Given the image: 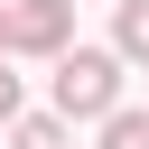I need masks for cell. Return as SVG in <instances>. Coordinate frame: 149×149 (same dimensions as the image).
<instances>
[{"label": "cell", "instance_id": "3957f363", "mask_svg": "<svg viewBox=\"0 0 149 149\" xmlns=\"http://www.w3.org/2000/svg\"><path fill=\"white\" fill-rule=\"evenodd\" d=\"M112 56L149 65V0H112Z\"/></svg>", "mask_w": 149, "mask_h": 149}, {"label": "cell", "instance_id": "8992f818", "mask_svg": "<svg viewBox=\"0 0 149 149\" xmlns=\"http://www.w3.org/2000/svg\"><path fill=\"white\" fill-rule=\"evenodd\" d=\"M0 121H19V74H0Z\"/></svg>", "mask_w": 149, "mask_h": 149}, {"label": "cell", "instance_id": "277c9868", "mask_svg": "<svg viewBox=\"0 0 149 149\" xmlns=\"http://www.w3.org/2000/svg\"><path fill=\"white\" fill-rule=\"evenodd\" d=\"M9 149H65V112H19L9 121Z\"/></svg>", "mask_w": 149, "mask_h": 149}, {"label": "cell", "instance_id": "52a82bcc", "mask_svg": "<svg viewBox=\"0 0 149 149\" xmlns=\"http://www.w3.org/2000/svg\"><path fill=\"white\" fill-rule=\"evenodd\" d=\"M0 56H9V0H0Z\"/></svg>", "mask_w": 149, "mask_h": 149}, {"label": "cell", "instance_id": "6da1fadb", "mask_svg": "<svg viewBox=\"0 0 149 149\" xmlns=\"http://www.w3.org/2000/svg\"><path fill=\"white\" fill-rule=\"evenodd\" d=\"M56 112H65V121H112V112H121V56L65 47V56H56Z\"/></svg>", "mask_w": 149, "mask_h": 149}, {"label": "cell", "instance_id": "7a4b0ae2", "mask_svg": "<svg viewBox=\"0 0 149 149\" xmlns=\"http://www.w3.org/2000/svg\"><path fill=\"white\" fill-rule=\"evenodd\" d=\"M74 47V0H9V56H65Z\"/></svg>", "mask_w": 149, "mask_h": 149}, {"label": "cell", "instance_id": "5b68a950", "mask_svg": "<svg viewBox=\"0 0 149 149\" xmlns=\"http://www.w3.org/2000/svg\"><path fill=\"white\" fill-rule=\"evenodd\" d=\"M102 149H149V112H112L102 121Z\"/></svg>", "mask_w": 149, "mask_h": 149}]
</instances>
